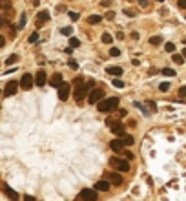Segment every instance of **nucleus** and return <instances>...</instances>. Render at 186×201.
<instances>
[{
	"label": "nucleus",
	"mask_w": 186,
	"mask_h": 201,
	"mask_svg": "<svg viewBox=\"0 0 186 201\" xmlns=\"http://www.w3.org/2000/svg\"><path fill=\"white\" fill-rule=\"evenodd\" d=\"M24 201H37V199H35V197H31V196H26Z\"/></svg>",
	"instance_id": "obj_44"
},
{
	"label": "nucleus",
	"mask_w": 186,
	"mask_h": 201,
	"mask_svg": "<svg viewBox=\"0 0 186 201\" xmlns=\"http://www.w3.org/2000/svg\"><path fill=\"white\" fill-rule=\"evenodd\" d=\"M79 17H80V15H79V13H73V11H71V13H69V18H71V20H73V22H75V20H79Z\"/></svg>",
	"instance_id": "obj_35"
},
{
	"label": "nucleus",
	"mask_w": 186,
	"mask_h": 201,
	"mask_svg": "<svg viewBox=\"0 0 186 201\" xmlns=\"http://www.w3.org/2000/svg\"><path fill=\"white\" fill-rule=\"evenodd\" d=\"M49 84H51L53 88H59L60 84H62V75H60V73H55V75L49 79Z\"/></svg>",
	"instance_id": "obj_14"
},
{
	"label": "nucleus",
	"mask_w": 186,
	"mask_h": 201,
	"mask_svg": "<svg viewBox=\"0 0 186 201\" xmlns=\"http://www.w3.org/2000/svg\"><path fill=\"white\" fill-rule=\"evenodd\" d=\"M102 97H104V88H93V90H90V95H88V102L97 104L102 101Z\"/></svg>",
	"instance_id": "obj_4"
},
{
	"label": "nucleus",
	"mask_w": 186,
	"mask_h": 201,
	"mask_svg": "<svg viewBox=\"0 0 186 201\" xmlns=\"http://www.w3.org/2000/svg\"><path fill=\"white\" fill-rule=\"evenodd\" d=\"M139 4H140V7H150V2H148V0H139Z\"/></svg>",
	"instance_id": "obj_36"
},
{
	"label": "nucleus",
	"mask_w": 186,
	"mask_h": 201,
	"mask_svg": "<svg viewBox=\"0 0 186 201\" xmlns=\"http://www.w3.org/2000/svg\"><path fill=\"white\" fill-rule=\"evenodd\" d=\"M108 73H109V75H122V68H119V66H109L108 70H106Z\"/></svg>",
	"instance_id": "obj_17"
},
{
	"label": "nucleus",
	"mask_w": 186,
	"mask_h": 201,
	"mask_svg": "<svg viewBox=\"0 0 186 201\" xmlns=\"http://www.w3.org/2000/svg\"><path fill=\"white\" fill-rule=\"evenodd\" d=\"M161 42H162V37H151V38H150V44H153V46L161 44Z\"/></svg>",
	"instance_id": "obj_24"
},
{
	"label": "nucleus",
	"mask_w": 186,
	"mask_h": 201,
	"mask_svg": "<svg viewBox=\"0 0 186 201\" xmlns=\"http://www.w3.org/2000/svg\"><path fill=\"white\" fill-rule=\"evenodd\" d=\"M98 112H104V113H108V112H113V110H117L119 108V99L117 97H108V99H102L101 102H98Z\"/></svg>",
	"instance_id": "obj_1"
},
{
	"label": "nucleus",
	"mask_w": 186,
	"mask_h": 201,
	"mask_svg": "<svg viewBox=\"0 0 186 201\" xmlns=\"http://www.w3.org/2000/svg\"><path fill=\"white\" fill-rule=\"evenodd\" d=\"M75 84H77V88H75V91H73V97H75L77 102H80V101L86 97V93H88V84H84L80 77L75 79Z\"/></svg>",
	"instance_id": "obj_2"
},
{
	"label": "nucleus",
	"mask_w": 186,
	"mask_h": 201,
	"mask_svg": "<svg viewBox=\"0 0 186 201\" xmlns=\"http://www.w3.org/2000/svg\"><path fill=\"white\" fill-rule=\"evenodd\" d=\"M101 6H104V7H109V6H111V2H109V0H104V2H101Z\"/></svg>",
	"instance_id": "obj_39"
},
{
	"label": "nucleus",
	"mask_w": 186,
	"mask_h": 201,
	"mask_svg": "<svg viewBox=\"0 0 186 201\" xmlns=\"http://www.w3.org/2000/svg\"><path fill=\"white\" fill-rule=\"evenodd\" d=\"M122 141H124V144H126V146H131V144H133V137L126 134V135L122 137Z\"/></svg>",
	"instance_id": "obj_22"
},
{
	"label": "nucleus",
	"mask_w": 186,
	"mask_h": 201,
	"mask_svg": "<svg viewBox=\"0 0 186 201\" xmlns=\"http://www.w3.org/2000/svg\"><path fill=\"white\" fill-rule=\"evenodd\" d=\"M69 90H71V86L68 82H62L60 86H59V99L60 101H68V97H69Z\"/></svg>",
	"instance_id": "obj_5"
},
{
	"label": "nucleus",
	"mask_w": 186,
	"mask_h": 201,
	"mask_svg": "<svg viewBox=\"0 0 186 201\" xmlns=\"http://www.w3.org/2000/svg\"><path fill=\"white\" fill-rule=\"evenodd\" d=\"M31 86H33V77L29 73H24L22 79H20V88L22 90H31Z\"/></svg>",
	"instance_id": "obj_8"
},
{
	"label": "nucleus",
	"mask_w": 186,
	"mask_h": 201,
	"mask_svg": "<svg viewBox=\"0 0 186 201\" xmlns=\"http://www.w3.org/2000/svg\"><path fill=\"white\" fill-rule=\"evenodd\" d=\"M80 194L84 196L86 201H97V197H98V194L95 192V190H91V188H84Z\"/></svg>",
	"instance_id": "obj_11"
},
{
	"label": "nucleus",
	"mask_w": 186,
	"mask_h": 201,
	"mask_svg": "<svg viewBox=\"0 0 186 201\" xmlns=\"http://www.w3.org/2000/svg\"><path fill=\"white\" fill-rule=\"evenodd\" d=\"M117 38H119V40H122V38H124V33H120V31H119V33H117Z\"/></svg>",
	"instance_id": "obj_45"
},
{
	"label": "nucleus",
	"mask_w": 186,
	"mask_h": 201,
	"mask_svg": "<svg viewBox=\"0 0 186 201\" xmlns=\"http://www.w3.org/2000/svg\"><path fill=\"white\" fill-rule=\"evenodd\" d=\"M159 2H162V0H159Z\"/></svg>",
	"instance_id": "obj_48"
},
{
	"label": "nucleus",
	"mask_w": 186,
	"mask_h": 201,
	"mask_svg": "<svg viewBox=\"0 0 186 201\" xmlns=\"http://www.w3.org/2000/svg\"><path fill=\"white\" fill-rule=\"evenodd\" d=\"M101 20H102L101 15H91V17H88V22H90V24H98Z\"/></svg>",
	"instance_id": "obj_18"
},
{
	"label": "nucleus",
	"mask_w": 186,
	"mask_h": 201,
	"mask_svg": "<svg viewBox=\"0 0 186 201\" xmlns=\"http://www.w3.org/2000/svg\"><path fill=\"white\" fill-rule=\"evenodd\" d=\"M164 48H166V51H170V53H175V44H173V42H166V46H164Z\"/></svg>",
	"instance_id": "obj_25"
},
{
	"label": "nucleus",
	"mask_w": 186,
	"mask_h": 201,
	"mask_svg": "<svg viewBox=\"0 0 186 201\" xmlns=\"http://www.w3.org/2000/svg\"><path fill=\"white\" fill-rule=\"evenodd\" d=\"M106 18H108V20H113V18H115V13H113V11H108Z\"/></svg>",
	"instance_id": "obj_38"
},
{
	"label": "nucleus",
	"mask_w": 186,
	"mask_h": 201,
	"mask_svg": "<svg viewBox=\"0 0 186 201\" xmlns=\"http://www.w3.org/2000/svg\"><path fill=\"white\" fill-rule=\"evenodd\" d=\"M148 104H150V108H151V110H153V112H155V110H157V106H155V102H151V101H150V102H148Z\"/></svg>",
	"instance_id": "obj_41"
},
{
	"label": "nucleus",
	"mask_w": 186,
	"mask_h": 201,
	"mask_svg": "<svg viewBox=\"0 0 186 201\" xmlns=\"http://www.w3.org/2000/svg\"><path fill=\"white\" fill-rule=\"evenodd\" d=\"M4 192H6V196H7L9 199H13V201H18V197H20V196L15 192V190H13V188H9L6 183H4Z\"/></svg>",
	"instance_id": "obj_13"
},
{
	"label": "nucleus",
	"mask_w": 186,
	"mask_h": 201,
	"mask_svg": "<svg viewBox=\"0 0 186 201\" xmlns=\"http://www.w3.org/2000/svg\"><path fill=\"white\" fill-rule=\"evenodd\" d=\"M37 40H38V33H37V31H33V33L29 35V42L33 44V42H37Z\"/></svg>",
	"instance_id": "obj_28"
},
{
	"label": "nucleus",
	"mask_w": 186,
	"mask_h": 201,
	"mask_svg": "<svg viewBox=\"0 0 186 201\" xmlns=\"http://www.w3.org/2000/svg\"><path fill=\"white\" fill-rule=\"evenodd\" d=\"M106 177H108V181L113 183V185H120V183H122V176H120L119 170H117V172H109Z\"/></svg>",
	"instance_id": "obj_10"
},
{
	"label": "nucleus",
	"mask_w": 186,
	"mask_h": 201,
	"mask_svg": "<svg viewBox=\"0 0 186 201\" xmlns=\"http://www.w3.org/2000/svg\"><path fill=\"white\" fill-rule=\"evenodd\" d=\"M4 44H6V38H4V37H0V48H4Z\"/></svg>",
	"instance_id": "obj_43"
},
{
	"label": "nucleus",
	"mask_w": 186,
	"mask_h": 201,
	"mask_svg": "<svg viewBox=\"0 0 186 201\" xmlns=\"http://www.w3.org/2000/svg\"><path fill=\"white\" fill-rule=\"evenodd\" d=\"M161 73H162V75H166V77H173V75H175V71H173V70H170V68H162V70H161Z\"/></svg>",
	"instance_id": "obj_21"
},
{
	"label": "nucleus",
	"mask_w": 186,
	"mask_h": 201,
	"mask_svg": "<svg viewBox=\"0 0 186 201\" xmlns=\"http://www.w3.org/2000/svg\"><path fill=\"white\" fill-rule=\"evenodd\" d=\"M124 13H126L128 17H133V11H131V9H124Z\"/></svg>",
	"instance_id": "obj_42"
},
{
	"label": "nucleus",
	"mask_w": 186,
	"mask_h": 201,
	"mask_svg": "<svg viewBox=\"0 0 186 201\" xmlns=\"http://www.w3.org/2000/svg\"><path fill=\"white\" fill-rule=\"evenodd\" d=\"M108 188H109V181H97L95 183V190H98V192H106Z\"/></svg>",
	"instance_id": "obj_15"
},
{
	"label": "nucleus",
	"mask_w": 186,
	"mask_h": 201,
	"mask_svg": "<svg viewBox=\"0 0 186 201\" xmlns=\"http://www.w3.org/2000/svg\"><path fill=\"white\" fill-rule=\"evenodd\" d=\"M48 20H49V11H46V9H44V11L38 13V20H37V24L40 26L42 22H48Z\"/></svg>",
	"instance_id": "obj_16"
},
{
	"label": "nucleus",
	"mask_w": 186,
	"mask_h": 201,
	"mask_svg": "<svg viewBox=\"0 0 186 201\" xmlns=\"http://www.w3.org/2000/svg\"><path fill=\"white\" fill-rule=\"evenodd\" d=\"M109 165L119 172H128L130 170V161L126 157H111V159H109Z\"/></svg>",
	"instance_id": "obj_3"
},
{
	"label": "nucleus",
	"mask_w": 186,
	"mask_h": 201,
	"mask_svg": "<svg viewBox=\"0 0 186 201\" xmlns=\"http://www.w3.org/2000/svg\"><path fill=\"white\" fill-rule=\"evenodd\" d=\"M179 7H182V9H186V0H179Z\"/></svg>",
	"instance_id": "obj_40"
},
{
	"label": "nucleus",
	"mask_w": 186,
	"mask_h": 201,
	"mask_svg": "<svg viewBox=\"0 0 186 201\" xmlns=\"http://www.w3.org/2000/svg\"><path fill=\"white\" fill-rule=\"evenodd\" d=\"M60 33L66 35V37H69V35L73 33V29H71V28H62V29H60Z\"/></svg>",
	"instance_id": "obj_26"
},
{
	"label": "nucleus",
	"mask_w": 186,
	"mask_h": 201,
	"mask_svg": "<svg viewBox=\"0 0 186 201\" xmlns=\"http://www.w3.org/2000/svg\"><path fill=\"white\" fill-rule=\"evenodd\" d=\"M182 55H184V57H186V48H184V49H182Z\"/></svg>",
	"instance_id": "obj_47"
},
{
	"label": "nucleus",
	"mask_w": 186,
	"mask_h": 201,
	"mask_svg": "<svg viewBox=\"0 0 186 201\" xmlns=\"http://www.w3.org/2000/svg\"><path fill=\"white\" fill-rule=\"evenodd\" d=\"M175 64H184V55H177V53H173V59H172Z\"/></svg>",
	"instance_id": "obj_19"
},
{
	"label": "nucleus",
	"mask_w": 186,
	"mask_h": 201,
	"mask_svg": "<svg viewBox=\"0 0 186 201\" xmlns=\"http://www.w3.org/2000/svg\"><path fill=\"white\" fill-rule=\"evenodd\" d=\"M109 55H111V57H119L120 55V49L119 48H111V49H109Z\"/></svg>",
	"instance_id": "obj_29"
},
{
	"label": "nucleus",
	"mask_w": 186,
	"mask_h": 201,
	"mask_svg": "<svg viewBox=\"0 0 186 201\" xmlns=\"http://www.w3.org/2000/svg\"><path fill=\"white\" fill-rule=\"evenodd\" d=\"M17 60H18V55H9L7 60H6V64L11 66V64H17Z\"/></svg>",
	"instance_id": "obj_20"
},
{
	"label": "nucleus",
	"mask_w": 186,
	"mask_h": 201,
	"mask_svg": "<svg viewBox=\"0 0 186 201\" xmlns=\"http://www.w3.org/2000/svg\"><path fill=\"white\" fill-rule=\"evenodd\" d=\"M109 148H111L113 152H124V148H126V144H124V141H122V137H117V139H113L111 143H109Z\"/></svg>",
	"instance_id": "obj_6"
},
{
	"label": "nucleus",
	"mask_w": 186,
	"mask_h": 201,
	"mask_svg": "<svg viewBox=\"0 0 186 201\" xmlns=\"http://www.w3.org/2000/svg\"><path fill=\"white\" fill-rule=\"evenodd\" d=\"M124 157H126L128 161H131V159H133V154H131L130 150H124Z\"/></svg>",
	"instance_id": "obj_34"
},
{
	"label": "nucleus",
	"mask_w": 186,
	"mask_h": 201,
	"mask_svg": "<svg viewBox=\"0 0 186 201\" xmlns=\"http://www.w3.org/2000/svg\"><path fill=\"white\" fill-rule=\"evenodd\" d=\"M68 66H69L71 70H79V64H77L75 60H69V62H68Z\"/></svg>",
	"instance_id": "obj_33"
},
{
	"label": "nucleus",
	"mask_w": 186,
	"mask_h": 201,
	"mask_svg": "<svg viewBox=\"0 0 186 201\" xmlns=\"http://www.w3.org/2000/svg\"><path fill=\"white\" fill-rule=\"evenodd\" d=\"M179 95H181V97H186V86H181L179 88Z\"/></svg>",
	"instance_id": "obj_37"
},
{
	"label": "nucleus",
	"mask_w": 186,
	"mask_h": 201,
	"mask_svg": "<svg viewBox=\"0 0 186 201\" xmlns=\"http://www.w3.org/2000/svg\"><path fill=\"white\" fill-rule=\"evenodd\" d=\"M75 201H86V199H84V196H82V194H80V196H79V197H77V199H75Z\"/></svg>",
	"instance_id": "obj_46"
},
{
	"label": "nucleus",
	"mask_w": 186,
	"mask_h": 201,
	"mask_svg": "<svg viewBox=\"0 0 186 201\" xmlns=\"http://www.w3.org/2000/svg\"><path fill=\"white\" fill-rule=\"evenodd\" d=\"M48 82V77H46V71H44V70H38L37 73H35V84H37V86H44V84H46Z\"/></svg>",
	"instance_id": "obj_9"
},
{
	"label": "nucleus",
	"mask_w": 186,
	"mask_h": 201,
	"mask_svg": "<svg viewBox=\"0 0 186 201\" xmlns=\"http://www.w3.org/2000/svg\"><path fill=\"white\" fill-rule=\"evenodd\" d=\"M111 132H113L117 137H124V135H126V130H124V126L120 124V121H117V123L111 126Z\"/></svg>",
	"instance_id": "obj_12"
},
{
	"label": "nucleus",
	"mask_w": 186,
	"mask_h": 201,
	"mask_svg": "<svg viewBox=\"0 0 186 201\" xmlns=\"http://www.w3.org/2000/svg\"><path fill=\"white\" fill-rule=\"evenodd\" d=\"M111 35H109V33H102V42H104V44H111Z\"/></svg>",
	"instance_id": "obj_23"
},
{
	"label": "nucleus",
	"mask_w": 186,
	"mask_h": 201,
	"mask_svg": "<svg viewBox=\"0 0 186 201\" xmlns=\"http://www.w3.org/2000/svg\"><path fill=\"white\" fill-rule=\"evenodd\" d=\"M159 90H161V91H168V90H170V82H162L161 86H159Z\"/></svg>",
	"instance_id": "obj_31"
},
{
	"label": "nucleus",
	"mask_w": 186,
	"mask_h": 201,
	"mask_svg": "<svg viewBox=\"0 0 186 201\" xmlns=\"http://www.w3.org/2000/svg\"><path fill=\"white\" fill-rule=\"evenodd\" d=\"M113 86H115V88H122V86H124V82L120 81V79H115V81H113Z\"/></svg>",
	"instance_id": "obj_32"
},
{
	"label": "nucleus",
	"mask_w": 186,
	"mask_h": 201,
	"mask_svg": "<svg viewBox=\"0 0 186 201\" xmlns=\"http://www.w3.org/2000/svg\"><path fill=\"white\" fill-rule=\"evenodd\" d=\"M69 46H73V48H79V46H80V40L71 37V40H69Z\"/></svg>",
	"instance_id": "obj_27"
},
{
	"label": "nucleus",
	"mask_w": 186,
	"mask_h": 201,
	"mask_svg": "<svg viewBox=\"0 0 186 201\" xmlns=\"http://www.w3.org/2000/svg\"><path fill=\"white\" fill-rule=\"evenodd\" d=\"M26 26V15H20V22H18V29H22Z\"/></svg>",
	"instance_id": "obj_30"
},
{
	"label": "nucleus",
	"mask_w": 186,
	"mask_h": 201,
	"mask_svg": "<svg viewBox=\"0 0 186 201\" xmlns=\"http://www.w3.org/2000/svg\"><path fill=\"white\" fill-rule=\"evenodd\" d=\"M18 86H20V84H18L17 81H9V82L6 84V91H4V95H6V97H11V95H15V93L18 91Z\"/></svg>",
	"instance_id": "obj_7"
}]
</instances>
